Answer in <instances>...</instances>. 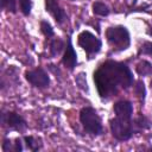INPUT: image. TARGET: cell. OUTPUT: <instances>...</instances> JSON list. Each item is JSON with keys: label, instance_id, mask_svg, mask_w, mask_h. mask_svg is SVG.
Returning <instances> with one entry per match:
<instances>
[{"label": "cell", "instance_id": "15", "mask_svg": "<svg viewBox=\"0 0 152 152\" xmlns=\"http://www.w3.org/2000/svg\"><path fill=\"white\" fill-rule=\"evenodd\" d=\"M135 72L139 75V76H150L152 75V63L146 61V59H142L140 61L137 65H135Z\"/></svg>", "mask_w": 152, "mask_h": 152}, {"label": "cell", "instance_id": "5", "mask_svg": "<svg viewBox=\"0 0 152 152\" xmlns=\"http://www.w3.org/2000/svg\"><path fill=\"white\" fill-rule=\"evenodd\" d=\"M77 44L83 49V51H86L89 59L93 58V56L97 55L102 48V40L88 30H84L78 33Z\"/></svg>", "mask_w": 152, "mask_h": 152}, {"label": "cell", "instance_id": "14", "mask_svg": "<svg viewBox=\"0 0 152 152\" xmlns=\"http://www.w3.org/2000/svg\"><path fill=\"white\" fill-rule=\"evenodd\" d=\"M125 2L133 11H142L152 6V0H125Z\"/></svg>", "mask_w": 152, "mask_h": 152}, {"label": "cell", "instance_id": "6", "mask_svg": "<svg viewBox=\"0 0 152 152\" xmlns=\"http://www.w3.org/2000/svg\"><path fill=\"white\" fill-rule=\"evenodd\" d=\"M1 126L10 131L24 132L28 125L24 116L13 110H1Z\"/></svg>", "mask_w": 152, "mask_h": 152}, {"label": "cell", "instance_id": "13", "mask_svg": "<svg viewBox=\"0 0 152 152\" xmlns=\"http://www.w3.org/2000/svg\"><path fill=\"white\" fill-rule=\"evenodd\" d=\"M24 139V142L26 145V147L30 150V151H39L42 147H43V142H42V139L39 137H33V135H24L23 137Z\"/></svg>", "mask_w": 152, "mask_h": 152}, {"label": "cell", "instance_id": "24", "mask_svg": "<svg viewBox=\"0 0 152 152\" xmlns=\"http://www.w3.org/2000/svg\"><path fill=\"white\" fill-rule=\"evenodd\" d=\"M147 34H148V36H151V37H152V26H150V27H148V28H147Z\"/></svg>", "mask_w": 152, "mask_h": 152}, {"label": "cell", "instance_id": "9", "mask_svg": "<svg viewBox=\"0 0 152 152\" xmlns=\"http://www.w3.org/2000/svg\"><path fill=\"white\" fill-rule=\"evenodd\" d=\"M62 64L70 71H72L76 65H77V53L72 46V42H71V36L68 37L66 39V45L63 52V57L61 59Z\"/></svg>", "mask_w": 152, "mask_h": 152}, {"label": "cell", "instance_id": "23", "mask_svg": "<svg viewBox=\"0 0 152 152\" xmlns=\"http://www.w3.org/2000/svg\"><path fill=\"white\" fill-rule=\"evenodd\" d=\"M14 140H11L10 138H4L1 144L2 152H14Z\"/></svg>", "mask_w": 152, "mask_h": 152}, {"label": "cell", "instance_id": "11", "mask_svg": "<svg viewBox=\"0 0 152 152\" xmlns=\"http://www.w3.org/2000/svg\"><path fill=\"white\" fill-rule=\"evenodd\" d=\"M48 46H49V53H50V57L51 58H55L56 56H58L62 51H64V49H65V45H66V43L62 39V38H59V37H53V38H51V39H49L48 40Z\"/></svg>", "mask_w": 152, "mask_h": 152}, {"label": "cell", "instance_id": "2", "mask_svg": "<svg viewBox=\"0 0 152 152\" xmlns=\"http://www.w3.org/2000/svg\"><path fill=\"white\" fill-rule=\"evenodd\" d=\"M113 110L115 116L109 120L112 135L118 141H127L134 132L133 126V104L128 100H120L114 103Z\"/></svg>", "mask_w": 152, "mask_h": 152}, {"label": "cell", "instance_id": "19", "mask_svg": "<svg viewBox=\"0 0 152 152\" xmlns=\"http://www.w3.org/2000/svg\"><path fill=\"white\" fill-rule=\"evenodd\" d=\"M75 83L76 86L83 91V93H89V87H88V82H87V74L86 72H78L75 76Z\"/></svg>", "mask_w": 152, "mask_h": 152}, {"label": "cell", "instance_id": "12", "mask_svg": "<svg viewBox=\"0 0 152 152\" xmlns=\"http://www.w3.org/2000/svg\"><path fill=\"white\" fill-rule=\"evenodd\" d=\"M133 126H134V132L139 133L141 131L150 129L152 127V120L147 118L146 115L139 113V115L133 119Z\"/></svg>", "mask_w": 152, "mask_h": 152}, {"label": "cell", "instance_id": "1", "mask_svg": "<svg viewBox=\"0 0 152 152\" xmlns=\"http://www.w3.org/2000/svg\"><path fill=\"white\" fill-rule=\"evenodd\" d=\"M93 80L102 100L116 96L120 90H126L134 83L133 72L129 66L124 62L113 59L101 63L94 71Z\"/></svg>", "mask_w": 152, "mask_h": 152}, {"label": "cell", "instance_id": "18", "mask_svg": "<svg viewBox=\"0 0 152 152\" xmlns=\"http://www.w3.org/2000/svg\"><path fill=\"white\" fill-rule=\"evenodd\" d=\"M93 13L95 15L107 17V15H109L110 10H109V7L104 2H102V1H95L93 4Z\"/></svg>", "mask_w": 152, "mask_h": 152}, {"label": "cell", "instance_id": "22", "mask_svg": "<svg viewBox=\"0 0 152 152\" xmlns=\"http://www.w3.org/2000/svg\"><path fill=\"white\" fill-rule=\"evenodd\" d=\"M18 4H19L21 13L25 17H28L32 10V0H18Z\"/></svg>", "mask_w": 152, "mask_h": 152}, {"label": "cell", "instance_id": "16", "mask_svg": "<svg viewBox=\"0 0 152 152\" xmlns=\"http://www.w3.org/2000/svg\"><path fill=\"white\" fill-rule=\"evenodd\" d=\"M133 91L137 95V97L139 99V101L141 102V104H144L145 97H146V88H145V84H144V82L141 80L134 81V83H133Z\"/></svg>", "mask_w": 152, "mask_h": 152}, {"label": "cell", "instance_id": "20", "mask_svg": "<svg viewBox=\"0 0 152 152\" xmlns=\"http://www.w3.org/2000/svg\"><path fill=\"white\" fill-rule=\"evenodd\" d=\"M18 5V0H0V6L4 11L8 12V13H13L15 14L17 13V7Z\"/></svg>", "mask_w": 152, "mask_h": 152}, {"label": "cell", "instance_id": "10", "mask_svg": "<svg viewBox=\"0 0 152 152\" xmlns=\"http://www.w3.org/2000/svg\"><path fill=\"white\" fill-rule=\"evenodd\" d=\"M18 69L14 65L8 66L6 70H2L1 72V83H0V89L1 91H5L6 88H10V84H14L17 86L18 83H20L19 78H18Z\"/></svg>", "mask_w": 152, "mask_h": 152}, {"label": "cell", "instance_id": "7", "mask_svg": "<svg viewBox=\"0 0 152 152\" xmlns=\"http://www.w3.org/2000/svg\"><path fill=\"white\" fill-rule=\"evenodd\" d=\"M26 81L34 88L45 89L50 86V76L43 66H37L25 72Z\"/></svg>", "mask_w": 152, "mask_h": 152}, {"label": "cell", "instance_id": "4", "mask_svg": "<svg viewBox=\"0 0 152 152\" xmlns=\"http://www.w3.org/2000/svg\"><path fill=\"white\" fill-rule=\"evenodd\" d=\"M80 122H81L83 129L86 131V133L89 135L97 137L103 133V126H102L101 118L97 114L96 109L90 106H86V107L81 108Z\"/></svg>", "mask_w": 152, "mask_h": 152}, {"label": "cell", "instance_id": "21", "mask_svg": "<svg viewBox=\"0 0 152 152\" xmlns=\"http://www.w3.org/2000/svg\"><path fill=\"white\" fill-rule=\"evenodd\" d=\"M151 56L152 57V42L145 40L138 49V56Z\"/></svg>", "mask_w": 152, "mask_h": 152}, {"label": "cell", "instance_id": "26", "mask_svg": "<svg viewBox=\"0 0 152 152\" xmlns=\"http://www.w3.org/2000/svg\"><path fill=\"white\" fill-rule=\"evenodd\" d=\"M70 1H75V0H70Z\"/></svg>", "mask_w": 152, "mask_h": 152}, {"label": "cell", "instance_id": "3", "mask_svg": "<svg viewBox=\"0 0 152 152\" xmlns=\"http://www.w3.org/2000/svg\"><path fill=\"white\" fill-rule=\"evenodd\" d=\"M106 39L114 52L125 51L131 45V34L126 26L114 25L106 30Z\"/></svg>", "mask_w": 152, "mask_h": 152}, {"label": "cell", "instance_id": "25", "mask_svg": "<svg viewBox=\"0 0 152 152\" xmlns=\"http://www.w3.org/2000/svg\"><path fill=\"white\" fill-rule=\"evenodd\" d=\"M150 84H151V88H152V80H151V83Z\"/></svg>", "mask_w": 152, "mask_h": 152}, {"label": "cell", "instance_id": "17", "mask_svg": "<svg viewBox=\"0 0 152 152\" xmlns=\"http://www.w3.org/2000/svg\"><path fill=\"white\" fill-rule=\"evenodd\" d=\"M39 28H40V32L43 33V36L46 38V40L53 38L56 34H55V31H53V27L51 26V24L45 20V19H42L40 23H39Z\"/></svg>", "mask_w": 152, "mask_h": 152}, {"label": "cell", "instance_id": "8", "mask_svg": "<svg viewBox=\"0 0 152 152\" xmlns=\"http://www.w3.org/2000/svg\"><path fill=\"white\" fill-rule=\"evenodd\" d=\"M44 4H45V11L52 15V18L58 25H62L68 20V14L64 11V8L61 6L58 0H44Z\"/></svg>", "mask_w": 152, "mask_h": 152}]
</instances>
